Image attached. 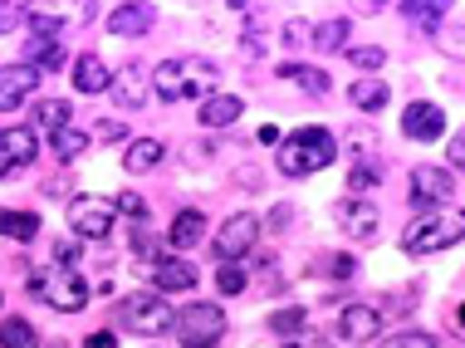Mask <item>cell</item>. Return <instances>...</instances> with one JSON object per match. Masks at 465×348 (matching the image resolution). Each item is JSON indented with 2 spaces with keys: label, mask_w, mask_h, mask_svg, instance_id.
<instances>
[{
  "label": "cell",
  "mask_w": 465,
  "mask_h": 348,
  "mask_svg": "<svg viewBox=\"0 0 465 348\" xmlns=\"http://www.w3.org/2000/svg\"><path fill=\"white\" fill-rule=\"evenodd\" d=\"M338 157V143L329 128H299L280 143V172L284 177H309V172H323Z\"/></svg>",
  "instance_id": "obj_1"
},
{
  "label": "cell",
  "mask_w": 465,
  "mask_h": 348,
  "mask_svg": "<svg viewBox=\"0 0 465 348\" xmlns=\"http://www.w3.org/2000/svg\"><path fill=\"white\" fill-rule=\"evenodd\" d=\"M153 89L167 98V104H182V98H211L216 94V65L206 59H167L153 74Z\"/></svg>",
  "instance_id": "obj_2"
},
{
  "label": "cell",
  "mask_w": 465,
  "mask_h": 348,
  "mask_svg": "<svg viewBox=\"0 0 465 348\" xmlns=\"http://www.w3.org/2000/svg\"><path fill=\"white\" fill-rule=\"evenodd\" d=\"M465 235V221L456 216V211H417L411 216V226L401 231V251H411V255H431V251H450Z\"/></svg>",
  "instance_id": "obj_3"
},
{
  "label": "cell",
  "mask_w": 465,
  "mask_h": 348,
  "mask_svg": "<svg viewBox=\"0 0 465 348\" xmlns=\"http://www.w3.org/2000/svg\"><path fill=\"white\" fill-rule=\"evenodd\" d=\"M172 319H177V309L167 304V294L137 290V294H128V300L118 304V324H123V333H143V339H153V333H167Z\"/></svg>",
  "instance_id": "obj_4"
},
{
  "label": "cell",
  "mask_w": 465,
  "mask_h": 348,
  "mask_svg": "<svg viewBox=\"0 0 465 348\" xmlns=\"http://www.w3.org/2000/svg\"><path fill=\"white\" fill-rule=\"evenodd\" d=\"M225 309L221 304H186L172 319V333H177L182 348H216L225 339Z\"/></svg>",
  "instance_id": "obj_5"
},
{
  "label": "cell",
  "mask_w": 465,
  "mask_h": 348,
  "mask_svg": "<svg viewBox=\"0 0 465 348\" xmlns=\"http://www.w3.org/2000/svg\"><path fill=\"white\" fill-rule=\"evenodd\" d=\"M30 294H40L45 304L59 309V314H79V309L89 304V284H84V275L74 265H54L45 280L30 284Z\"/></svg>",
  "instance_id": "obj_6"
},
{
  "label": "cell",
  "mask_w": 465,
  "mask_h": 348,
  "mask_svg": "<svg viewBox=\"0 0 465 348\" xmlns=\"http://www.w3.org/2000/svg\"><path fill=\"white\" fill-rule=\"evenodd\" d=\"M69 226H74V235H84V241H104V235L118 226V206H113V196H74Z\"/></svg>",
  "instance_id": "obj_7"
},
{
  "label": "cell",
  "mask_w": 465,
  "mask_h": 348,
  "mask_svg": "<svg viewBox=\"0 0 465 348\" xmlns=\"http://www.w3.org/2000/svg\"><path fill=\"white\" fill-rule=\"evenodd\" d=\"M255 241H260V216L255 211H235V216L216 231V255L225 260V265H235L241 255L255 251Z\"/></svg>",
  "instance_id": "obj_8"
},
{
  "label": "cell",
  "mask_w": 465,
  "mask_h": 348,
  "mask_svg": "<svg viewBox=\"0 0 465 348\" xmlns=\"http://www.w3.org/2000/svg\"><path fill=\"white\" fill-rule=\"evenodd\" d=\"M35 157H40L35 128H0V177H15V172L30 167Z\"/></svg>",
  "instance_id": "obj_9"
},
{
  "label": "cell",
  "mask_w": 465,
  "mask_h": 348,
  "mask_svg": "<svg viewBox=\"0 0 465 348\" xmlns=\"http://www.w3.org/2000/svg\"><path fill=\"white\" fill-rule=\"evenodd\" d=\"M333 216H338V226H343V235H353V241H377V231H382V216H377V206L372 202H338L333 206Z\"/></svg>",
  "instance_id": "obj_10"
},
{
  "label": "cell",
  "mask_w": 465,
  "mask_h": 348,
  "mask_svg": "<svg viewBox=\"0 0 465 348\" xmlns=\"http://www.w3.org/2000/svg\"><path fill=\"white\" fill-rule=\"evenodd\" d=\"M401 133L417 143H436L446 133V114L436 104H426V98H417V104H407V114H401Z\"/></svg>",
  "instance_id": "obj_11"
},
{
  "label": "cell",
  "mask_w": 465,
  "mask_h": 348,
  "mask_svg": "<svg viewBox=\"0 0 465 348\" xmlns=\"http://www.w3.org/2000/svg\"><path fill=\"white\" fill-rule=\"evenodd\" d=\"M456 192V177L441 167H411V202L421 211H431L436 202H446V196Z\"/></svg>",
  "instance_id": "obj_12"
},
{
  "label": "cell",
  "mask_w": 465,
  "mask_h": 348,
  "mask_svg": "<svg viewBox=\"0 0 465 348\" xmlns=\"http://www.w3.org/2000/svg\"><path fill=\"white\" fill-rule=\"evenodd\" d=\"M35 89H40V74H35L30 65H5L0 69V114L20 108Z\"/></svg>",
  "instance_id": "obj_13"
},
{
  "label": "cell",
  "mask_w": 465,
  "mask_h": 348,
  "mask_svg": "<svg viewBox=\"0 0 465 348\" xmlns=\"http://www.w3.org/2000/svg\"><path fill=\"white\" fill-rule=\"evenodd\" d=\"M338 333H343L348 343H372L377 333H382V314H377L372 304H348L343 319H338Z\"/></svg>",
  "instance_id": "obj_14"
},
{
  "label": "cell",
  "mask_w": 465,
  "mask_h": 348,
  "mask_svg": "<svg viewBox=\"0 0 465 348\" xmlns=\"http://www.w3.org/2000/svg\"><path fill=\"white\" fill-rule=\"evenodd\" d=\"M153 25H157L153 5H113V15H108V30L118 35V40H137V35H147Z\"/></svg>",
  "instance_id": "obj_15"
},
{
  "label": "cell",
  "mask_w": 465,
  "mask_h": 348,
  "mask_svg": "<svg viewBox=\"0 0 465 348\" xmlns=\"http://www.w3.org/2000/svg\"><path fill=\"white\" fill-rule=\"evenodd\" d=\"M241 114H245V98L241 94H211V98H201V128H231Z\"/></svg>",
  "instance_id": "obj_16"
},
{
  "label": "cell",
  "mask_w": 465,
  "mask_h": 348,
  "mask_svg": "<svg viewBox=\"0 0 465 348\" xmlns=\"http://www.w3.org/2000/svg\"><path fill=\"white\" fill-rule=\"evenodd\" d=\"M201 235H206V211H177V221L167 231L172 251H192V245H201Z\"/></svg>",
  "instance_id": "obj_17"
},
{
  "label": "cell",
  "mask_w": 465,
  "mask_h": 348,
  "mask_svg": "<svg viewBox=\"0 0 465 348\" xmlns=\"http://www.w3.org/2000/svg\"><path fill=\"white\" fill-rule=\"evenodd\" d=\"M108 84H113V74L98 55H84L79 65H74V89L79 94H108Z\"/></svg>",
  "instance_id": "obj_18"
},
{
  "label": "cell",
  "mask_w": 465,
  "mask_h": 348,
  "mask_svg": "<svg viewBox=\"0 0 465 348\" xmlns=\"http://www.w3.org/2000/svg\"><path fill=\"white\" fill-rule=\"evenodd\" d=\"M108 89H113V98H118L123 108H143V104H147V84H143V69H137V65L123 69L118 79L108 84Z\"/></svg>",
  "instance_id": "obj_19"
},
{
  "label": "cell",
  "mask_w": 465,
  "mask_h": 348,
  "mask_svg": "<svg viewBox=\"0 0 465 348\" xmlns=\"http://www.w3.org/2000/svg\"><path fill=\"white\" fill-rule=\"evenodd\" d=\"M348 35H353V20H348V15H333V20L313 25V49H319V55H333V49L348 45Z\"/></svg>",
  "instance_id": "obj_20"
},
{
  "label": "cell",
  "mask_w": 465,
  "mask_h": 348,
  "mask_svg": "<svg viewBox=\"0 0 465 348\" xmlns=\"http://www.w3.org/2000/svg\"><path fill=\"white\" fill-rule=\"evenodd\" d=\"M0 348H40V333H35L30 319L5 314V319H0Z\"/></svg>",
  "instance_id": "obj_21"
},
{
  "label": "cell",
  "mask_w": 465,
  "mask_h": 348,
  "mask_svg": "<svg viewBox=\"0 0 465 348\" xmlns=\"http://www.w3.org/2000/svg\"><path fill=\"white\" fill-rule=\"evenodd\" d=\"M157 290H196V265H186V260H162L157 265Z\"/></svg>",
  "instance_id": "obj_22"
},
{
  "label": "cell",
  "mask_w": 465,
  "mask_h": 348,
  "mask_svg": "<svg viewBox=\"0 0 465 348\" xmlns=\"http://www.w3.org/2000/svg\"><path fill=\"white\" fill-rule=\"evenodd\" d=\"M162 163V143L157 138H133L128 153H123V167L128 172H153Z\"/></svg>",
  "instance_id": "obj_23"
},
{
  "label": "cell",
  "mask_w": 465,
  "mask_h": 348,
  "mask_svg": "<svg viewBox=\"0 0 465 348\" xmlns=\"http://www.w3.org/2000/svg\"><path fill=\"white\" fill-rule=\"evenodd\" d=\"M280 79L299 84V89H309L313 98H323V94H329V74H323V69H313V65H280Z\"/></svg>",
  "instance_id": "obj_24"
},
{
  "label": "cell",
  "mask_w": 465,
  "mask_h": 348,
  "mask_svg": "<svg viewBox=\"0 0 465 348\" xmlns=\"http://www.w3.org/2000/svg\"><path fill=\"white\" fill-rule=\"evenodd\" d=\"M348 94H353V108H362V114H377V108H387V98H392V89H387L382 79H358Z\"/></svg>",
  "instance_id": "obj_25"
},
{
  "label": "cell",
  "mask_w": 465,
  "mask_h": 348,
  "mask_svg": "<svg viewBox=\"0 0 465 348\" xmlns=\"http://www.w3.org/2000/svg\"><path fill=\"white\" fill-rule=\"evenodd\" d=\"M0 235H10V241H35V235H40V216H35V211H0Z\"/></svg>",
  "instance_id": "obj_26"
},
{
  "label": "cell",
  "mask_w": 465,
  "mask_h": 348,
  "mask_svg": "<svg viewBox=\"0 0 465 348\" xmlns=\"http://www.w3.org/2000/svg\"><path fill=\"white\" fill-rule=\"evenodd\" d=\"M69 118H74V108L64 104V98H45V104L35 108V128H45V133L69 128Z\"/></svg>",
  "instance_id": "obj_27"
},
{
  "label": "cell",
  "mask_w": 465,
  "mask_h": 348,
  "mask_svg": "<svg viewBox=\"0 0 465 348\" xmlns=\"http://www.w3.org/2000/svg\"><path fill=\"white\" fill-rule=\"evenodd\" d=\"M49 143H54V157H59V163H74V157H79V153H84V147H89L94 138H89V133H79V128L69 123V128L49 133Z\"/></svg>",
  "instance_id": "obj_28"
},
{
  "label": "cell",
  "mask_w": 465,
  "mask_h": 348,
  "mask_svg": "<svg viewBox=\"0 0 465 348\" xmlns=\"http://www.w3.org/2000/svg\"><path fill=\"white\" fill-rule=\"evenodd\" d=\"M35 74H54V69H64V45L59 40H49V45H30V59H25Z\"/></svg>",
  "instance_id": "obj_29"
},
{
  "label": "cell",
  "mask_w": 465,
  "mask_h": 348,
  "mask_svg": "<svg viewBox=\"0 0 465 348\" xmlns=\"http://www.w3.org/2000/svg\"><path fill=\"white\" fill-rule=\"evenodd\" d=\"M25 25L35 30V45H49L59 35V25H64V15H54V10H25Z\"/></svg>",
  "instance_id": "obj_30"
},
{
  "label": "cell",
  "mask_w": 465,
  "mask_h": 348,
  "mask_svg": "<svg viewBox=\"0 0 465 348\" xmlns=\"http://www.w3.org/2000/svg\"><path fill=\"white\" fill-rule=\"evenodd\" d=\"M309 324V309H299V304H289V309H274L270 314V329L280 333V339H294L299 329Z\"/></svg>",
  "instance_id": "obj_31"
},
{
  "label": "cell",
  "mask_w": 465,
  "mask_h": 348,
  "mask_svg": "<svg viewBox=\"0 0 465 348\" xmlns=\"http://www.w3.org/2000/svg\"><path fill=\"white\" fill-rule=\"evenodd\" d=\"M382 348H441V343H436V333H426V329H401L397 339H382Z\"/></svg>",
  "instance_id": "obj_32"
},
{
  "label": "cell",
  "mask_w": 465,
  "mask_h": 348,
  "mask_svg": "<svg viewBox=\"0 0 465 348\" xmlns=\"http://www.w3.org/2000/svg\"><path fill=\"white\" fill-rule=\"evenodd\" d=\"M216 284H221V294H245L250 280H245L241 265H221V270H216Z\"/></svg>",
  "instance_id": "obj_33"
},
{
  "label": "cell",
  "mask_w": 465,
  "mask_h": 348,
  "mask_svg": "<svg viewBox=\"0 0 465 348\" xmlns=\"http://www.w3.org/2000/svg\"><path fill=\"white\" fill-rule=\"evenodd\" d=\"M348 59H353L358 69H382L387 65V49L382 45H362V49H348Z\"/></svg>",
  "instance_id": "obj_34"
},
{
  "label": "cell",
  "mask_w": 465,
  "mask_h": 348,
  "mask_svg": "<svg viewBox=\"0 0 465 348\" xmlns=\"http://www.w3.org/2000/svg\"><path fill=\"white\" fill-rule=\"evenodd\" d=\"M89 138H98V143H123V138H128V128H123L118 118H104V123H94Z\"/></svg>",
  "instance_id": "obj_35"
},
{
  "label": "cell",
  "mask_w": 465,
  "mask_h": 348,
  "mask_svg": "<svg viewBox=\"0 0 465 348\" xmlns=\"http://www.w3.org/2000/svg\"><path fill=\"white\" fill-rule=\"evenodd\" d=\"M113 206H118L123 216H133V221H143V216H147V202H143V196H137V192H123L118 202H113Z\"/></svg>",
  "instance_id": "obj_36"
},
{
  "label": "cell",
  "mask_w": 465,
  "mask_h": 348,
  "mask_svg": "<svg viewBox=\"0 0 465 348\" xmlns=\"http://www.w3.org/2000/svg\"><path fill=\"white\" fill-rule=\"evenodd\" d=\"M284 40H289V45H313V25L289 20V25H284Z\"/></svg>",
  "instance_id": "obj_37"
},
{
  "label": "cell",
  "mask_w": 465,
  "mask_h": 348,
  "mask_svg": "<svg viewBox=\"0 0 465 348\" xmlns=\"http://www.w3.org/2000/svg\"><path fill=\"white\" fill-rule=\"evenodd\" d=\"M20 25H25V10L20 5H0V35L20 30Z\"/></svg>",
  "instance_id": "obj_38"
},
{
  "label": "cell",
  "mask_w": 465,
  "mask_h": 348,
  "mask_svg": "<svg viewBox=\"0 0 465 348\" xmlns=\"http://www.w3.org/2000/svg\"><path fill=\"white\" fill-rule=\"evenodd\" d=\"M372 182H377L372 167H353V172H348V192H368Z\"/></svg>",
  "instance_id": "obj_39"
},
{
  "label": "cell",
  "mask_w": 465,
  "mask_h": 348,
  "mask_svg": "<svg viewBox=\"0 0 465 348\" xmlns=\"http://www.w3.org/2000/svg\"><path fill=\"white\" fill-rule=\"evenodd\" d=\"M84 348H118V333H113V329H104V333H94V339L84 343Z\"/></svg>",
  "instance_id": "obj_40"
},
{
  "label": "cell",
  "mask_w": 465,
  "mask_h": 348,
  "mask_svg": "<svg viewBox=\"0 0 465 348\" xmlns=\"http://www.w3.org/2000/svg\"><path fill=\"white\" fill-rule=\"evenodd\" d=\"M401 15H421V20H441V10H436V5H401Z\"/></svg>",
  "instance_id": "obj_41"
},
{
  "label": "cell",
  "mask_w": 465,
  "mask_h": 348,
  "mask_svg": "<svg viewBox=\"0 0 465 348\" xmlns=\"http://www.w3.org/2000/svg\"><path fill=\"white\" fill-rule=\"evenodd\" d=\"M284 348H333V339H319V333H313V339H294V343H284Z\"/></svg>",
  "instance_id": "obj_42"
},
{
  "label": "cell",
  "mask_w": 465,
  "mask_h": 348,
  "mask_svg": "<svg viewBox=\"0 0 465 348\" xmlns=\"http://www.w3.org/2000/svg\"><path fill=\"white\" fill-rule=\"evenodd\" d=\"M270 226H274V231H284V226H289V206H274V216H270Z\"/></svg>",
  "instance_id": "obj_43"
},
{
  "label": "cell",
  "mask_w": 465,
  "mask_h": 348,
  "mask_svg": "<svg viewBox=\"0 0 465 348\" xmlns=\"http://www.w3.org/2000/svg\"><path fill=\"white\" fill-rule=\"evenodd\" d=\"M260 143H274V147H280V128H274V123H265V128H260Z\"/></svg>",
  "instance_id": "obj_44"
},
{
  "label": "cell",
  "mask_w": 465,
  "mask_h": 348,
  "mask_svg": "<svg viewBox=\"0 0 465 348\" xmlns=\"http://www.w3.org/2000/svg\"><path fill=\"white\" fill-rule=\"evenodd\" d=\"M0 300H5V294H0Z\"/></svg>",
  "instance_id": "obj_45"
}]
</instances>
